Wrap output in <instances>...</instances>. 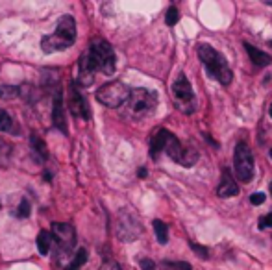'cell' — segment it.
Returning a JSON list of instances; mask_svg holds the SVG:
<instances>
[{"label": "cell", "instance_id": "603a6c76", "mask_svg": "<svg viewBox=\"0 0 272 270\" xmlns=\"http://www.w3.org/2000/svg\"><path fill=\"white\" fill-rule=\"evenodd\" d=\"M19 87L15 85H0V100H13L19 97Z\"/></svg>", "mask_w": 272, "mask_h": 270}, {"label": "cell", "instance_id": "5bb4252c", "mask_svg": "<svg viewBox=\"0 0 272 270\" xmlns=\"http://www.w3.org/2000/svg\"><path fill=\"white\" fill-rule=\"evenodd\" d=\"M244 50L248 52V56H250V59H252L254 65H258V67H267V65H270L272 63L270 56H268L267 52H261L259 49H256L254 44L244 43Z\"/></svg>", "mask_w": 272, "mask_h": 270}, {"label": "cell", "instance_id": "4dcf8cb0", "mask_svg": "<svg viewBox=\"0 0 272 270\" xmlns=\"http://www.w3.org/2000/svg\"><path fill=\"white\" fill-rule=\"evenodd\" d=\"M43 178H44V182H50V179H52V178H50V174H49V172H44Z\"/></svg>", "mask_w": 272, "mask_h": 270}, {"label": "cell", "instance_id": "4fadbf2b", "mask_svg": "<svg viewBox=\"0 0 272 270\" xmlns=\"http://www.w3.org/2000/svg\"><path fill=\"white\" fill-rule=\"evenodd\" d=\"M52 122L54 126L61 130L67 135V121H65V111H63V98H61V93H56L54 95V109H52Z\"/></svg>", "mask_w": 272, "mask_h": 270}, {"label": "cell", "instance_id": "ba28073f", "mask_svg": "<svg viewBox=\"0 0 272 270\" xmlns=\"http://www.w3.org/2000/svg\"><path fill=\"white\" fill-rule=\"evenodd\" d=\"M130 97V89L122 82H109L97 91V100L106 107H122Z\"/></svg>", "mask_w": 272, "mask_h": 270}, {"label": "cell", "instance_id": "83f0119b", "mask_svg": "<svg viewBox=\"0 0 272 270\" xmlns=\"http://www.w3.org/2000/svg\"><path fill=\"white\" fill-rule=\"evenodd\" d=\"M265 193H254L252 196H250V204L252 206H261L263 202H265Z\"/></svg>", "mask_w": 272, "mask_h": 270}, {"label": "cell", "instance_id": "7402d4cb", "mask_svg": "<svg viewBox=\"0 0 272 270\" xmlns=\"http://www.w3.org/2000/svg\"><path fill=\"white\" fill-rule=\"evenodd\" d=\"M161 270H193L187 261H163Z\"/></svg>", "mask_w": 272, "mask_h": 270}, {"label": "cell", "instance_id": "5b68a950", "mask_svg": "<svg viewBox=\"0 0 272 270\" xmlns=\"http://www.w3.org/2000/svg\"><path fill=\"white\" fill-rule=\"evenodd\" d=\"M74 41H76V20L73 19V15H63L59 19L56 32L41 39V50L44 54L61 52L71 49Z\"/></svg>", "mask_w": 272, "mask_h": 270}, {"label": "cell", "instance_id": "44dd1931", "mask_svg": "<svg viewBox=\"0 0 272 270\" xmlns=\"http://www.w3.org/2000/svg\"><path fill=\"white\" fill-rule=\"evenodd\" d=\"M85 261H87V250L85 248H78L76 256L73 257V261L69 263V266L65 270H80L85 265Z\"/></svg>", "mask_w": 272, "mask_h": 270}, {"label": "cell", "instance_id": "ffe728a7", "mask_svg": "<svg viewBox=\"0 0 272 270\" xmlns=\"http://www.w3.org/2000/svg\"><path fill=\"white\" fill-rule=\"evenodd\" d=\"M0 131H10V133H13V135H15V131H17L11 115L6 109H2V107H0Z\"/></svg>", "mask_w": 272, "mask_h": 270}, {"label": "cell", "instance_id": "1f68e13d", "mask_svg": "<svg viewBox=\"0 0 272 270\" xmlns=\"http://www.w3.org/2000/svg\"><path fill=\"white\" fill-rule=\"evenodd\" d=\"M268 191H270V194H272V182H270V185H268Z\"/></svg>", "mask_w": 272, "mask_h": 270}, {"label": "cell", "instance_id": "f1b7e54d", "mask_svg": "<svg viewBox=\"0 0 272 270\" xmlns=\"http://www.w3.org/2000/svg\"><path fill=\"white\" fill-rule=\"evenodd\" d=\"M141 270H155V263L152 259H141Z\"/></svg>", "mask_w": 272, "mask_h": 270}, {"label": "cell", "instance_id": "9c48e42d", "mask_svg": "<svg viewBox=\"0 0 272 270\" xmlns=\"http://www.w3.org/2000/svg\"><path fill=\"white\" fill-rule=\"evenodd\" d=\"M141 233H143L141 222H139V218L130 209L119 211V215H117V235H119L121 241L131 242L139 239Z\"/></svg>", "mask_w": 272, "mask_h": 270}, {"label": "cell", "instance_id": "d6a6232c", "mask_svg": "<svg viewBox=\"0 0 272 270\" xmlns=\"http://www.w3.org/2000/svg\"><path fill=\"white\" fill-rule=\"evenodd\" d=\"M268 111H270V117H272V104H270V109H268Z\"/></svg>", "mask_w": 272, "mask_h": 270}, {"label": "cell", "instance_id": "f546056e", "mask_svg": "<svg viewBox=\"0 0 272 270\" xmlns=\"http://www.w3.org/2000/svg\"><path fill=\"white\" fill-rule=\"evenodd\" d=\"M146 176V169H139V178H145Z\"/></svg>", "mask_w": 272, "mask_h": 270}, {"label": "cell", "instance_id": "d6986e66", "mask_svg": "<svg viewBox=\"0 0 272 270\" xmlns=\"http://www.w3.org/2000/svg\"><path fill=\"white\" fill-rule=\"evenodd\" d=\"M50 246H52V235H50V232H39V237H37V248H39V254L41 256H47L50 252Z\"/></svg>", "mask_w": 272, "mask_h": 270}, {"label": "cell", "instance_id": "3957f363", "mask_svg": "<svg viewBox=\"0 0 272 270\" xmlns=\"http://www.w3.org/2000/svg\"><path fill=\"white\" fill-rule=\"evenodd\" d=\"M196 54H198L200 63L204 65L208 74L213 78V80H217V82L222 83V85H230V83H232V80H233L232 69H230L226 58H224L219 50H215L213 47L208 43H202V44H198Z\"/></svg>", "mask_w": 272, "mask_h": 270}, {"label": "cell", "instance_id": "2e32d148", "mask_svg": "<svg viewBox=\"0 0 272 270\" xmlns=\"http://www.w3.org/2000/svg\"><path fill=\"white\" fill-rule=\"evenodd\" d=\"M30 145H32V152L37 158V161H44L49 158V148H47V143H44L41 137L37 135H32L30 137Z\"/></svg>", "mask_w": 272, "mask_h": 270}, {"label": "cell", "instance_id": "cb8c5ba5", "mask_svg": "<svg viewBox=\"0 0 272 270\" xmlns=\"http://www.w3.org/2000/svg\"><path fill=\"white\" fill-rule=\"evenodd\" d=\"M178 20H180V11H178V8L170 6L169 10H167V15H165L167 26H174L176 22H178Z\"/></svg>", "mask_w": 272, "mask_h": 270}, {"label": "cell", "instance_id": "52a82bcc", "mask_svg": "<svg viewBox=\"0 0 272 270\" xmlns=\"http://www.w3.org/2000/svg\"><path fill=\"white\" fill-rule=\"evenodd\" d=\"M233 169L237 178L244 184H250L254 179V172H256V167H254V154L252 148L241 141L235 146V152H233Z\"/></svg>", "mask_w": 272, "mask_h": 270}, {"label": "cell", "instance_id": "ac0fdd59", "mask_svg": "<svg viewBox=\"0 0 272 270\" xmlns=\"http://www.w3.org/2000/svg\"><path fill=\"white\" fill-rule=\"evenodd\" d=\"M11 152H13V148H11L10 143L0 137V169H6V167L10 165Z\"/></svg>", "mask_w": 272, "mask_h": 270}, {"label": "cell", "instance_id": "e0dca14e", "mask_svg": "<svg viewBox=\"0 0 272 270\" xmlns=\"http://www.w3.org/2000/svg\"><path fill=\"white\" fill-rule=\"evenodd\" d=\"M152 226H154V233H155L157 242H160V244H167V242H169V228H167L165 222L160 220V218H155V220L152 222Z\"/></svg>", "mask_w": 272, "mask_h": 270}, {"label": "cell", "instance_id": "8992f818", "mask_svg": "<svg viewBox=\"0 0 272 270\" xmlns=\"http://www.w3.org/2000/svg\"><path fill=\"white\" fill-rule=\"evenodd\" d=\"M170 95H172V102L178 111L185 113V115H193L196 111V97L191 87V82L187 80L184 73L178 74L172 87H170Z\"/></svg>", "mask_w": 272, "mask_h": 270}, {"label": "cell", "instance_id": "7c38bea8", "mask_svg": "<svg viewBox=\"0 0 272 270\" xmlns=\"http://www.w3.org/2000/svg\"><path fill=\"white\" fill-rule=\"evenodd\" d=\"M239 194V185L237 182L232 178V172L228 169L222 170V178H220V184L217 187V196L220 198H232Z\"/></svg>", "mask_w": 272, "mask_h": 270}, {"label": "cell", "instance_id": "8fae6325", "mask_svg": "<svg viewBox=\"0 0 272 270\" xmlns=\"http://www.w3.org/2000/svg\"><path fill=\"white\" fill-rule=\"evenodd\" d=\"M69 107H71V113L74 117H80L83 121L91 119V107L74 82H71V85H69Z\"/></svg>", "mask_w": 272, "mask_h": 270}, {"label": "cell", "instance_id": "9a60e30c", "mask_svg": "<svg viewBox=\"0 0 272 270\" xmlns=\"http://www.w3.org/2000/svg\"><path fill=\"white\" fill-rule=\"evenodd\" d=\"M93 71L89 69L87 65V59H85V56H80V61H78V82L82 83V85H91L93 83Z\"/></svg>", "mask_w": 272, "mask_h": 270}, {"label": "cell", "instance_id": "30bf717a", "mask_svg": "<svg viewBox=\"0 0 272 270\" xmlns=\"http://www.w3.org/2000/svg\"><path fill=\"white\" fill-rule=\"evenodd\" d=\"M52 241L58 244V250L69 254L74 250L76 246V230L73 224L69 222H52V230H50Z\"/></svg>", "mask_w": 272, "mask_h": 270}, {"label": "cell", "instance_id": "4316f807", "mask_svg": "<svg viewBox=\"0 0 272 270\" xmlns=\"http://www.w3.org/2000/svg\"><path fill=\"white\" fill-rule=\"evenodd\" d=\"M259 230H267V228H272V213H268V215H265V217L259 218Z\"/></svg>", "mask_w": 272, "mask_h": 270}, {"label": "cell", "instance_id": "277c9868", "mask_svg": "<svg viewBox=\"0 0 272 270\" xmlns=\"http://www.w3.org/2000/svg\"><path fill=\"white\" fill-rule=\"evenodd\" d=\"M85 59H87V65L93 73H102L106 76H111L115 73L117 61H115V52H113V47L107 43L106 39H93L89 43V49L83 52Z\"/></svg>", "mask_w": 272, "mask_h": 270}, {"label": "cell", "instance_id": "d4e9b609", "mask_svg": "<svg viewBox=\"0 0 272 270\" xmlns=\"http://www.w3.org/2000/svg\"><path fill=\"white\" fill-rule=\"evenodd\" d=\"M17 217H20V218H26L30 215V204H28V200L26 198H22L20 200V206H19V209H17V213H15Z\"/></svg>", "mask_w": 272, "mask_h": 270}, {"label": "cell", "instance_id": "836d02e7", "mask_svg": "<svg viewBox=\"0 0 272 270\" xmlns=\"http://www.w3.org/2000/svg\"><path fill=\"white\" fill-rule=\"evenodd\" d=\"M270 160H272V148H270Z\"/></svg>", "mask_w": 272, "mask_h": 270}, {"label": "cell", "instance_id": "6da1fadb", "mask_svg": "<svg viewBox=\"0 0 272 270\" xmlns=\"http://www.w3.org/2000/svg\"><path fill=\"white\" fill-rule=\"evenodd\" d=\"M161 152H167L170 160L180 163L182 167H193L198 161V150L193 146H189V148L184 146L182 141L165 128L154 130L150 137V158L157 160Z\"/></svg>", "mask_w": 272, "mask_h": 270}, {"label": "cell", "instance_id": "7a4b0ae2", "mask_svg": "<svg viewBox=\"0 0 272 270\" xmlns=\"http://www.w3.org/2000/svg\"><path fill=\"white\" fill-rule=\"evenodd\" d=\"M155 107H157V93L145 87H137L130 91L128 100L122 104V115L131 121H141L152 115Z\"/></svg>", "mask_w": 272, "mask_h": 270}, {"label": "cell", "instance_id": "484cf974", "mask_svg": "<svg viewBox=\"0 0 272 270\" xmlns=\"http://www.w3.org/2000/svg\"><path fill=\"white\" fill-rule=\"evenodd\" d=\"M191 248H193L194 254H196L198 257H204V259H208L209 257V252H208L206 246H200V244H196V242H191Z\"/></svg>", "mask_w": 272, "mask_h": 270}]
</instances>
